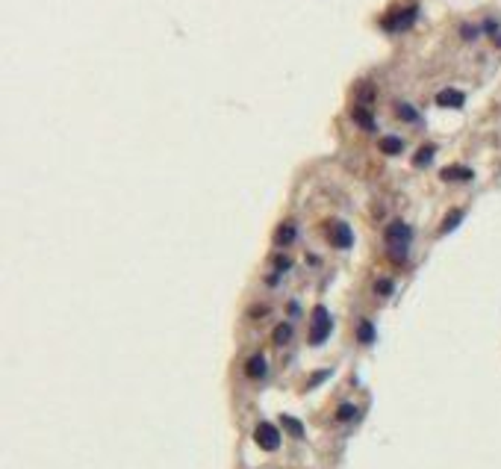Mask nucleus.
<instances>
[{
	"instance_id": "nucleus-13",
	"label": "nucleus",
	"mask_w": 501,
	"mask_h": 469,
	"mask_svg": "<svg viewBox=\"0 0 501 469\" xmlns=\"http://www.w3.org/2000/svg\"><path fill=\"white\" fill-rule=\"evenodd\" d=\"M433 153H436L433 145H422V148H419V153L413 156V166H416V168H425V166L433 160Z\"/></svg>"
},
{
	"instance_id": "nucleus-18",
	"label": "nucleus",
	"mask_w": 501,
	"mask_h": 469,
	"mask_svg": "<svg viewBox=\"0 0 501 469\" xmlns=\"http://www.w3.org/2000/svg\"><path fill=\"white\" fill-rule=\"evenodd\" d=\"M357 416V407L354 404H339V410H336V419L339 422H348V419H354Z\"/></svg>"
},
{
	"instance_id": "nucleus-10",
	"label": "nucleus",
	"mask_w": 501,
	"mask_h": 469,
	"mask_svg": "<svg viewBox=\"0 0 501 469\" xmlns=\"http://www.w3.org/2000/svg\"><path fill=\"white\" fill-rule=\"evenodd\" d=\"M357 340L363 343V345H372L375 343V325L369 319H360L357 322Z\"/></svg>"
},
{
	"instance_id": "nucleus-7",
	"label": "nucleus",
	"mask_w": 501,
	"mask_h": 469,
	"mask_svg": "<svg viewBox=\"0 0 501 469\" xmlns=\"http://www.w3.org/2000/svg\"><path fill=\"white\" fill-rule=\"evenodd\" d=\"M266 372H269V363H266V357H263V355H254V357L245 363V375H248V378H254V381L266 378Z\"/></svg>"
},
{
	"instance_id": "nucleus-19",
	"label": "nucleus",
	"mask_w": 501,
	"mask_h": 469,
	"mask_svg": "<svg viewBox=\"0 0 501 469\" xmlns=\"http://www.w3.org/2000/svg\"><path fill=\"white\" fill-rule=\"evenodd\" d=\"M375 292H377V296H389V292H392V281H377Z\"/></svg>"
},
{
	"instance_id": "nucleus-2",
	"label": "nucleus",
	"mask_w": 501,
	"mask_h": 469,
	"mask_svg": "<svg viewBox=\"0 0 501 469\" xmlns=\"http://www.w3.org/2000/svg\"><path fill=\"white\" fill-rule=\"evenodd\" d=\"M416 18H419V6H416V4H410V6H401V9L387 12L384 18H380V27L389 30V33H401V30L413 27Z\"/></svg>"
},
{
	"instance_id": "nucleus-4",
	"label": "nucleus",
	"mask_w": 501,
	"mask_h": 469,
	"mask_svg": "<svg viewBox=\"0 0 501 469\" xmlns=\"http://www.w3.org/2000/svg\"><path fill=\"white\" fill-rule=\"evenodd\" d=\"M254 440H257V446L263 448V452H277V448H280V431L271 422H259L257 431H254Z\"/></svg>"
},
{
	"instance_id": "nucleus-15",
	"label": "nucleus",
	"mask_w": 501,
	"mask_h": 469,
	"mask_svg": "<svg viewBox=\"0 0 501 469\" xmlns=\"http://www.w3.org/2000/svg\"><path fill=\"white\" fill-rule=\"evenodd\" d=\"M395 112H398V119L407 122V124H416V122H419V112H416L410 104H395Z\"/></svg>"
},
{
	"instance_id": "nucleus-16",
	"label": "nucleus",
	"mask_w": 501,
	"mask_h": 469,
	"mask_svg": "<svg viewBox=\"0 0 501 469\" xmlns=\"http://www.w3.org/2000/svg\"><path fill=\"white\" fill-rule=\"evenodd\" d=\"M292 340V328L284 322V325H277L274 328V345H286Z\"/></svg>"
},
{
	"instance_id": "nucleus-20",
	"label": "nucleus",
	"mask_w": 501,
	"mask_h": 469,
	"mask_svg": "<svg viewBox=\"0 0 501 469\" xmlns=\"http://www.w3.org/2000/svg\"><path fill=\"white\" fill-rule=\"evenodd\" d=\"M328 375H330V372H318V375H313V378H310V387H318V384H322Z\"/></svg>"
},
{
	"instance_id": "nucleus-9",
	"label": "nucleus",
	"mask_w": 501,
	"mask_h": 469,
	"mask_svg": "<svg viewBox=\"0 0 501 469\" xmlns=\"http://www.w3.org/2000/svg\"><path fill=\"white\" fill-rule=\"evenodd\" d=\"M295 237H298L295 225H292V222H286V225H280V227H277V233H274V242H277L280 248H284V245H289Z\"/></svg>"
},
{
	"instance_id": "nucleus-6",
	"label": "nucleus",
	"mask_w": 501,
	"mask_h": 469,
	"mask_svg": "<svg viewBox=\"0 0 501 469\" xmlns=\"http://www.w3.org/2000/svg\"><path fill=\"white\" fill-rule=\"evenodd\" d=\"M463 104H466V95L460 89H443L436 95V107H443V109H460Z\"/></svg>"
},
{
	"instance_id": "nucleus-8",
	"label": "nucleus",
	"mask_w": 501,
	"mask_h": 469,
	"mask_svg": "<svg viewBox=\"0 0 501 469\" xmlns=\"http://www.w3.org/2000/svg\"><path fill=\"white\" fill-rule=\"evenodd\" d=\"M439 178H443V180H472L475 171L466 168V166H446L443 171H439Z\"/></svg>"
},
{
	"instance_id": "nucleus-5",
	"label": "nucleus",
	"mask_w": 501,
	"mask_h": 469,
	"mask_svg": "<svg viewBox=\"0 0 501 469\" xmlns=\"http://www.w3.org/2000/svg\"><path fill=\"white\" fill-rule=\"evenodd\" d=\"M330 242H333V248H351V242H354L351 227L345 222H333L330 225Z\"/></svg>"
},
{
	"instance_id": "nucleus-1",
	"label": "nucleus",
	"mask_w": 501,
	"mask_h": 469,
	"mask_svg": "<svg viewBox=\"0 0 501 469\" xmlns=\"http://www.w3.org/2000/svg\"><path fill=\"white\" fill-rule=\"evenodd\" d=\"M384 239H387V248H389V260L392 263H404L407 260V245L413 239V227L407 222H389L387 230H384Z\"/></svg>"
},
{
	"instance_id": "nucleus-12",
	"label": "nucleus",
	"mask_w": 501,
	"mask_h": 469,
	"mask_svg": "<svg viewBox=\"0 0 501 469\" xmlns=\"http://www.w3.org/2000/svg\"><path fill=\"white\" fill-rule=\"evenodd\" d=\"M463 216H466L463 210H451L448 216L443 219V227H439V233H443V237H446V233H451V230H454V227H457L460 222H463Z\"/></svg>"
},
{
	"instance_id": "nucleus-3",
	"label": "nucleus",
	"mask_w": 501,
	"mask_h": 469,
	"mask_svg": "<svg viewBox=\"0 0 501 469\" xmlns=\"http://www.w3.org/2000/svg\"><path fill=\"white\" fill-rule=\"evenodd\" d=\"M313 328H310V343L313 345H322L328 337H330V330H333V319H330V313H328V307H322L318 304L316 310H313Z\"/></svg>"
},
{
	"instance_id": "nucleus-21",
	"label": "nucleus",
	"mask_w": 501,
	"mask_h": 469,
	"mask_svg": "<svg viewBox=\"0 0 501 469\" xmlns=\"http://www.w3.org/2000/svg\"><path fill=\"white\" fill-rule=\"evenodd\" d=\"M274 266H277V269H280V271H284V269H289V266H292V263H289V260H284V257H277V260H274Z\"/></svg>"
},
{
	"instance_id": "nucleus-11",
	"label": "nucleus",
	"mask_w": 501,
	"mask_h": 469,
	"mask_svg": "<svg viewBox=\"0 0 501 469\" xmlns=\"http://www.w3.org/2000/svg\"><path fill=\"white\" fill-rule=\"evenodd\" d=\"M401 151H404V139H398V136H384V139H380V153L395 156Z\"/></svg>"
},
{
	"instance_id": "nucleus-17",
	"label": "nucleus",
	"mask_w": 501,
	"mask_h": 469,
	"mask_svg": "<svg viewBox=\"0 0 501 469\" xmlns=\"http://www.w3.org/2000/svg\"><path fill=\"white\" fill-rule=\"evenodd\" d=\"M280 422H284V428H286V431H289L292 437H304V425H301L298 419H292V416L284 414V419H280Z\"/></svg>"
},
{
	"instance_id": "nucleus-14",
	"label": "nucleus",
	"mask_w": 501,
	"mask_h": 469,
	"mask_svg": "<svg viewBox=\"0 0 501 469\" xmlns=\"http://www.w3.org/2000/svg\"><path fill=\"white\" fill-rule=\"evenodd\" d=\"M354 122L363 127V130H369V133L375 130V119H372V112H369L366 107H357V109H354Z\"/></svg>"
}]
</instances>
